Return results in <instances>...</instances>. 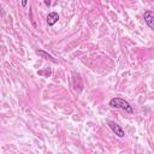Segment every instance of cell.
Masks as SVG:
<instances>
[{
	"label": "cell",
	"instance_id": "6da1fadb",
	"mask_svg": "<svg viewBox=\"0 0 154 154\" xmlns=\"http://www.w3.org/2000/svg\"><path fill=\"white\" fill-rule=\"evenodd\" d=\"M108 105L111 107H113V108H119V109H123V111H125L128 113H134L132 106L126 100H124L122 97H113V99H111Z\"/></svg>",
	"mask_w": 154,
	"mask_h": 154
},
{
	"label": "cell",
	"instance_id": "7a4b0ae2",
	"mask_svg": "<svg viewBox=\"0 0 154 154\" xmlns=\"http://www.w3.org/2000/svg\"><path fill=\"white\" fill-rule=\"evenodd\" d=\"M107 124H108L109 129L112 130V132L116 134L118 137H124V136H125V131L123 130V128H122L118 123H116V122H113V120H107Z\"/></svg>",
	"mask_w": 154,
	"mask_h": 154
},
{
	"label": "cell",
	"instance_id": "3957f363",
	"mask_svg": "<svg viewBox=\"0 0 154 154\" xmlns=\"http://www.w3.org/2000/svg\"><path fill=\"white\" fill-rule=\"evenodd\" d=\"M144 22L149 26V29H154V13L152 10H147L144 12Z\"/></svg>",
	"mask_w": 154,
	"mask_h": 154
},
{
	"label": "cell",
	"instance_id": "277c9868",
	"mask_svg": "<svg viewBox=\"0 0 154 154\" xmlns=\"http://www.w3.org/2000/svg\"><path fill=\"white\" fill-rule=\"evenodd\" d=\"M59 20V14L57 12H49L47 16V24L49 26H53Z\"/></svg>",
	"mask_w": 154,
	"mask_h": 154
},
{
	"label": "cell",
	"instance_id": "5b68a950",
	"mask_svg": "<svg viewBox=\"0 0 154 154\" xmlns=\"http://www.w3.org/2000/svg\"><path fill=\"white\" fill-rule=\"evenodd\" d=\"M36 54H37V55H40L41 58L46 59V60H49V61L54 63V64H57V63H58V60H57V59H54L51 54H48L47 52H45V51H42V49H37V51H36Z\"/></svg>",
	"mask_w": 154,
	"mask_h": 154
},
{
	"label": "cell",
	"instance_id": "8992f818",
	"mask_svg": "<svg viewBox=\"0 0 154 154\" xmlns=\"http://www.w3.org/2000/svg\"><path fill=\"white\" fill-rule=\"evenodd\" d=\"M26 4H28V0H22V6H23V7H25Z\"/></svg>",
	"mask_w": 154,
	"mask_h": 154
},
{
	"label": "cell",
	"instance_id": "52a82bcc",
	"mask_svg": "<svg viewBox=\"0 0 154 154\" xmlns=\"http://www.w3.org/2000/svg\"><path fill=\"white\" fill-rule=\"evenodd\" d=\"M45 4H46L47 6H49V4H51V0H45Z\"/></svg>",
	"mask_w": 154,
	"mask_h": 154
}]
</instances>
